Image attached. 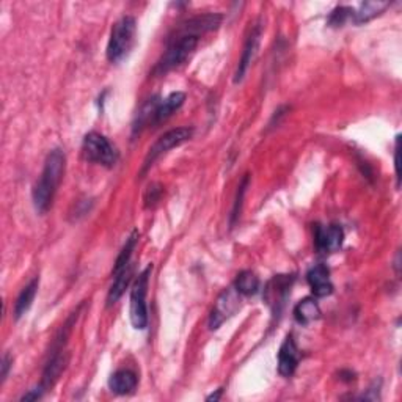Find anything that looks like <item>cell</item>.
<instances>
[{"label": "cell", "instance_id": "6da1fadb", "mask_svg": "<svg viewBox=\"0 0 402 402\" xmlns=\"http://www.w3.org/2000/svg\"><path fill=\"white\" fill-rule=\"evenodd\" d=\"M65 167H66V158L65 153L60 148L52 149L47 154L43 171H41L40 179L37 184L33 185L32 198H33V206L40 214H46L52 206L53 198L58 190V185L62 183L65 175Z\"/></svg>", "mask_w": 402, "mask_h": 402}, {"label": "cell", "instance_id": "7a4b0ae2", "mask_svg": "<svg viewBox=\"0 0 402 402\" xmlns=\"http://www.w3.org/2000/svg\"><path fill=\"white\" fill-rule=\"evenodd\" d=\"M198 41H200V37H196V35L175 32V37L169 40V46H167L164 56L159 58V62L153 68V76H165L187 62V58L196 49Z\"/></svg>", "mask_w": 402, "mask_h": 402}, {"label": "cell", "instance_id": "3957f363", "mask_svg": "<svg viewBox=\"0 0 402 402\" xmlns=\"http://www.w3.org/2000/svg\"><path fill=\"white\" fill-rule=\"evenodd\" d=\"M137 21L134 16H123L113 24L109 44H107V60L110 63H118L129 56L135 44Z\"/></svg>", "mask_w": 402, "mask_h": 402}, {"label": "cell", "instance_id": "277c9868", "mask_svg": "<svg viewBox=\"0 0 402 402\" xmlns=\"http://www.w3.org/2000/svg\"><path fill=\"white\" fill-rule=\"evenodd\" d=\"M151 271L153 266L149 264V266H146V269H143L139 277L135 278L131 290V322L137 330H145L148 327L146 292Z\"/></svg>", "mask_w": 402, "mask_h": 402}, {"label": "cell", "instance_id": "5b68a950", "mask_svg": "<svg viewBox=\"0 0 402 402\" xmlns=\"http://www.w3.org/2000/svg\"><path fill=\"white\" fill-rule=\"evenodd\" d=\"M82 149L85 158L90 162H94V164L109 167L110 169L118 162V151L115 146L112 145L107 137L98 134V132H88L83 137Z\"/></svg>", "mask_w": 402, "mask_h": 402}, {"label": "cell", "instance_id": "8992f818", "mask_svg": "<svg viewBox=\"0 0 402 402\" xmlns=\"http://www.w3.org/2000/svg\"><path fill=\"white\" fill-rule=\"evenodd\" d=\"M192 135H194V129L192 128H176L165 132L164 135H160L159 139L154 142V145L149 148L145 162H143L142 173H145L149 167L160 158V156L169 153L173 148L181 146L185 142H189L192 139Z\"/></svg>", "mask_w": 402, "mask_h": 402}, {"label": "cell", "instance_id": "52a82bcc", "mask_svg": "<svg viewBox=\"0 0 402 402\" xmlns=\"http://www.w3.org/2000/svg\"><path fill=\"white\" fill-rule=\"evenodd\" d=\"M241 294L237 292L236 287H228L226 291L220 294L217 302L214 305V310L209 317V328L217 330L221 324L230 319L241 310Z\"/></svg>", "mask_w": 402, "mask_h": 402}, {"label": "cell", "instance_id": "ba28073f", "mask_svg": "<svg viewBox=\"0 0 402 402\" xmlns=\"http://www.w3.org/2000/svg\"><path fill=\"white\" fill-rule=\"evenodd\" d=\"M294 283L292 275H275V277L266 285L262 299L274 315H280L285 308L287 296L291 294V286Z\"/></svg>", "mask_w": 402, "mask_h": 402}, {"label": "cell", "instance_id": "9c48e42d", "mask_svg": "<svg viewBox=\"0 0 402 402\" xmlns=\"http://www.w3.org/2000/svg\"><path fill=\"white\" fill-rule=\"evenodd\" d=\"M344 241V231L340 225H315V247L319 253H335Z\"/></svg>", "mask_w": 402, "mask_h": 402}, {"label": "cell", "instance_id": "30bf717a", "mask_svg": "<svg viewBox=\"0 0 402 402\" xmlns=\"http://www.w3.org/2000/svg\"><path fill=\"white\" fill-rule=\"evenodd\" d=\"M261 33H262V26L260 22H258V24H255V27L251 28L249 38L244 44L242 56H241V60H239L236 74H234V83H241L244 81V77H245V74H247L250 65L253 63V60L258 53V47H260Z\"/></svg>", "mask_w": 402, "mask_h": 402}, {"label": "cell", "instance_id": "8fae6325", "mask_svg": "<svg viewBox=\"0 0 402 402\" xmlns=\"http://www.w3.org/2000/svg\"><path fill=\"white\" fill-rule=\"evenodd\" d=\"M221 21H224V16L219 15V13L200 15V16L190 17L189 21L183 22L181 26L176 28V32L190 33V35H196V37H201L203 33L212 32V30L219 28Z\"/></svg>", "mask_w": 402, "mask_h": 402}, {"label": "cell", "instance_id": "7c38bea8", "mask_svg": "<svg viewBox=\"0 0 402 402\" xmlns=\"http://www.w3.org/2000/svg\"><path fill=\"white\" fill-rule=\"evenodd\" d=\"M300 362V352L297 349V344L294 338L286 337L283 344L280 347L278 352V373L283 377H291L296 373L297 366Z\"/></svg>", "mask_w": 402, "mask_h": 402}, {"label": "cell", "instance_id": "4fadbf2b", "mask_svg": "<svg viewBox=\"0 0 402 402\" xmlns=\"http://www.w3.org/2000/svg\"><path fill=\"white\" fill-rule=\"evenodd\" d=\"M307 281L315 297H327L333 292L330 271L326 264H317L311 267L307 274Z\"/></svg>", "mask_w": 402, "mask_h": 402}, {"label": "cell", "instance_id": "5bb4252c", "mask_svg": "<svg viewBox=\"0 0 402 402\" xmlns=\"http://www.w3.org/2000/svg\"><path fill=\"white\" fill-rule=\"evenodd\" d=\"M68 363V357L65 355L63 349H52L49 362L46 363L43 371V379L40 382V387L44 390H49L53 383L57 382L60 374L63 373L65 366Z\"/></svg>", "mask_w": 402, "mask_h": 402}, {"label": "cell", "instance_id": "9a60e30c", "mask_svg": "<svg viewBox=\"0 0 402 402\" xmlns=\"http://www.w3.org/2000/svg\"><path fill=\"white\" fill-rule=\"evenodd\" d=\"M137 383H139V379H137V374L134 371L131 369H119L117 373H113L109 379V387L115 394L124 396L134 392L137 388Z\"/></svg>", "mask_w": 402, "mask_h": 402}, {"label": "cell", "instance_id": "2e32d148", "mask_svg": "<svg viewBox=\"0 0 402 402\" xmlns=\"http://www.w3.org/2000/svg\"><path fill=\"white\" fill-rule=\"evenodd\" d=\"M113 283L107 294V307H112L115 305L126 291V287L129 286L132 277H134V264H129L128 267H124L123 271H119L118 274L113 275Z\"/></svg>", "mask_w": 402, "mask_h": 402}, {"label": "cell", "instance_id": "e0dca14e", "mask_svg": "<svg viewBox=\"0 0 402 402\" xmlns=\"http://www.w3.org/2000/svg\"><path fill=\"white\" fill-rule=\"evenodd\" d=\"M184 101H185V94L183 92H175L167 96L165 99H160L158 107H156L154 124H159L162 122H165V119H169L173 113L181 109Z\"/></svg>", "mask_w": 402, "mask_h": 402}, {"label": "cell", "instance_id": "ac0fdd59", "mask_svg": "<svg viewBox=\"0 0 402 402\" xmlns=\"http://www.w3.org/2000/svg\"><path fill=\"white\" fill-rule=\"evenodd\" d=\"M294 317H296V321L302 324V326H308V324L315 322L321 317L319 305L311 297L300 300L296 305V308H294Z\"/></svg>", "mask_w": 402, "mask_h": 402}, {"label": "cell", "instance_id": "d6986e66", "mask_svg": "<svg viewBox=\"0 0 402 402\" xmlns=\"http://www.w3.org/2000/svg\"><path fill=\"white\" fill-rule=\"evenodd\" d=\"M38 286H40V278H33L30 283L24 287V290L19 292V296L16 299L15 303V319H21V317L27 313L32 307L35 296L38 292Z\"/></svg>", "mask_w": 402, "mask_h": 402}, {"label": "cell", "instance_id": "ffe728a7", "mask_svg": "<svg viewBox=\"0 0 402 402\" xmlns=\"http://www.w3.org/2000/svg\"><path fill=\"white\" fill-rule=\"evenodd\" d=\"M159 98L148 99L145 104L142 106V109L137 113V117L132 123V135L140 134L143 129H146L148 126L154 124V115H156V107L159 104Z\"/></svg>", "mask_w": 402, "mask_h": 402}, {"label": "cell", "instance_id": "44dd1931", "mask_svg": "<svg viewBox=\"0 0 402 402\" xmlns=\"http://www.w3.org/2000/svg\"><path fill=\"white\" fill-rule=\"evenodd\" d=\"M388 7H390V2H363L362 5H360L358 10H353L352 22L357 24V26L368 22L379 15H382Z\"/></svg>", "mask_w": 402, "mask_h": 402}, {"label": "cell", "instance_id": "7402d4cb", "mask_svg": "<svg viewBox=\"0 0 402 402\" xmlns=\"http://www.w3.org/2000/svg\"><path fill=\"white\" fill-rule=\"evenodd\" d=\"M234 287L241 296H253L260 290V278L251 271H242L236 277Z\"/></svg>", "mask_w": 402, "mask_h": 402}, {"label": "cell", "instance_id": "603a6c76", "mask_svg": "<svg viewBox=\"0 0 402 402\" xmlns=\"http://www.w3.org/2000/svg\"><path fill=\"white\" fill-rule=\"evenodd\" d=\"M137 241H139V231L134 230V231H132L131 236L128 237V241H126L122 251H119V255H118L117 261H115V266H113V271H112L113 275L118 274L119 271H123L124 267L129 266V264H131V256H132V253H134Z\"/></svg>", "mask_w": 402, "mask_h": 402}, {"label": "cell", "instance_id": "cb8c5ba5", "mask_svg": "<svg viewBox=\"0 0 402 402\" xmlns=\"http://www.w3.org/2000/svg\"><path fill=\"white\" fill-rule=\"evenodd\" d=\"M247 185H249V175H245L241 185L237 187V194H236V200H234V205H233V211L230 215V226L233 228L234 224H236V220L239 219V215H241V208H242V200H244V195L245 192H247Z\"/></svg>", "mask_w": 402, "mask_h": 402}, {"label": "cell", "instance_id": "d4e9b609", "mask_svg": "<svg viewBox=\"0 0 402 402\" xmlns=\"http://www.w3.org/2000/svg\"><path fill=\"white\" fill-rule=\"evenodd\" d=\"M353 8L351 7H337L328 16V26L341 27L344 26L347 21H352Z\"/></svg>", "mask_w": 402, "mask_h": 402}, {"label": "cell", "instance_id": "484cf974", "mask_svg": "<svg viewBox=\"0 0 402 402\" xmlns=\"http://www.w3.org/2000/svg\"><path fill=\"white\" fill-rule=\"evenodd\" d=\"M162 187L159 184H151L145 194V208H151L160 200Z\"/></svg>", "mask_w": 402, "mask_h": 402}, {"label": "cell", "instance_id": "4316f807", "mask_svg": "<svg viewBox=\"0 0 402 402\" xmlns=\"http://www.w3.org/2000/svg\"><path fill=\"white\" fill-rule=\"evenodd\" d=\"M11 365H13V360H11L8 353H5L3 358H2V365H0V368H2V373H0V380H2V383L7 380Z\"/></svg>", "mask_w": 402, "mask_h": 402}, {"label": "cell", "instance_id": "83f0119b", "mask_svg": "<svg viewBox=\"0 0 402 402\" xmlns=\"http://www.w3.org/2000/svg\"><path fill=\"white\" fill-rule=\"evenodd\" d=\"M394 171H396V179H398V187L401 183L399 176V135L396 137V146H394Z\"/></svg>", "mask_w": 402, "mask_h": 402}, {"label": "cell", "instance_id": "f1b7e54d", "mask_svg": "<svg viewBox=\"0 0 402 402\" xmlns=\"http://www.w3.org/2000/svg\"><path fill=\"white\" fill-rule=\"evenodd\" d=\"M221 393H224V388H219L217 392L212 393L211 396H208L206 401H219V399H220V396H221Z\"/></svg>", "mask_w": 402, "mask_h": 402}]
</instances>
